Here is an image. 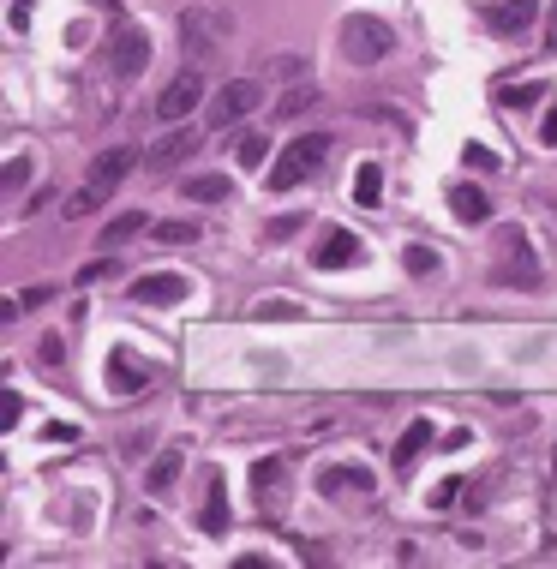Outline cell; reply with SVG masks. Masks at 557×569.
Masks as SVG:
<instances>
[{"label":"cell","instance_id":"obj_27","mask_svg":"<svg viewBox=\"0 0 557 569\" xmlns=\"http://www.w3.org/2000/svg\"><path fill=\"white\" fill-rule=\"evenodd\" d=\"M312 102H318V90H312V84H294V90H282L276 114H300V108H312Z\"/></svg>","mask_w":557,"mask_h":569},{"label":"cell","instance_id":"obj_21","mask_svg":"<svg viewBox=\"0 0 557 569\" xmlns=\"http://www.w3.org/2000/svg\"><path fill=\"white\" fill-rule=\"evenodd\" d=\"M378 192H384V162H360V174H354V198L372 210V204H378Z\"/></svg>","mask_w":557,"mask_h":569},{"label":"cell","instance_id":"obj_24","mask_svg":"<svg viewBox=\"0 0 557 569\" xmlns=\"http://www.w3.org/2000/svg\"><path fill=\"white\" fill-rule=\"evenodd\" d=\"M264 156H270V138H264V132H240V138H234V162H240V168H246V162H264Z\"/></svg>","mask_w":557,"mask_h":569},{"label":"cell","instance_id":"obj_18","mask_svg":"<svg viewBox=\"0 0 557 569\" xmlns=\"http://www.w3.org/2000/svg\"><path fill=\"white\" fill-rule=\"evenodd\" d=\"M426 444H432V420H414V426L402 432V444H396V468L408 474V468H414V462L426 456Z\"/></svg>","mask_w":557,"mask_h":569},{"label":"cell","instance_id":"obj_5","mask_svg":"<svg viewBox=\"0 0 557 569\" xmlns=\"http://www.w3.org/2000/svg\"><path fill=\"white\" fill-rule=\"evenodd\" d=\"M204 90H210V84H204V72H198V66H186V72L156 96V120H162V126H180V120L204 102Z\"/></svg>","mask_w":557,"mask_h":569},{"label":"cell","instance_id":"obj_11","mask_svg":"<svg viewBox=\"0 0 557 569\" xmlns=\"http://www.w3.org/2000/svg\"><path fill=\"white\" fill-rule=\"evenodd\" d=\"M132 162H138V156H132V150H102V156H96V168H90V180H84V186H90V192H102V198H108V192H114V186H120V180H126V174H132Z\"/></svg>","mask_w":557,"mask_h":569},{"label":"cell","instance_id":"obj_12","mask_svg":"<svg viewBox=\"0 0 557 569\" xmlns=\"http://www.w3.org/2000/svg\"><path fill=\"white\" fill-rule=\"evenodd\" d=\"M150 384H156L150 366H132L126 354H108V390H114V396H144Z\"/></svg>","mask_w":557,"mask_h":569},{"label":"cell","instance_id":"obj_2","mask_svg":"<svg viewBox=\"0 0 557 569\" xmlns=\"http://www.w3.org/2000/svg\"><path fill=\"white\" fill-rule=\"evenodd\" d=\"M324 156H330V132H306V138H294V144L276 156V168H270V192H294V186H306V180L318 174Z\"/></svg>","mask_w":557,"mask_h":569},{"label":"cell","instance_id":"obj_3","mask_svg":"<svg viewBox=\"0 0 557 569\" xmlns=\"http://www.w3.org/2000/svg\"><path fill=\"white\" fill-rule=\"evenodd\" d=\"M390 48H396V30H390L384 18L354 12V18L342 24V54H348V66H378Z\"/></svg>","mask_w":557,"mask_h":569},{"label":"cell","instance_id":"obj_30","mask_svg":"<svg viewBox=\"0 0 557 569\" xmlns=\"http://www.w3.org/2000/svg\"><path fill=\"white\" fill-rule=\"evenodd\" d=\"M18 414H24V402H18V396H12V390H6V396H0V426H6V432H12V426H18Z\"/></svg>","mask_w":557,"mask_h":569},{"label":"cell","instance_id":"obj_22","mask_svg":"<svg viewBox=\"0 0 557 569\" xmlns=\"http://www.w3.org/2000/svg\"><path fill=\"white\" fill-rule=\"evenodd\" d=\"M402 264H408V276H438V246H426V240H414V246L402 252Z\"/></svg>","mask_w":557,"mask_h":569},{"label":"cell","instance_id":"obj_8","mask_svg":"<svg viewBox=\"0 0 557 569\" xmlns=\"http://www.w3.org/2000/svg\"><path fill=\"white\" fill-rule=\"evenodd\" d=\"M186 294H192V282L174 276V270H156V276H138L132 282V306H180Z\"/></svg>","mask_w":557,"mask_h":569},{"label":"cell","instance_id":"obj_31","mask_svg":"<svg viewBox=\"0 0 557 569\" xmlns=\"http://www.w3.org/2000/svg\"><path fill=\"white\" fill-rule=\"evenodd\" d=\"M462 156H468V162H474V168H498V150H486V144H468V150H462Z\"/></svg>","mask_w":557,"mask_h":569},{"label":"cell","instance_id":"obj_35","mask_svg":"<svg viewBox=\"0 0 557 569\" xmlns=\"http://www.w3.org/2000/svg\"><path fill=\"white\" fill-rule=\"evenodd\" d=\"M456 492H462V480H444V486L432 492V504H438V510H450V504H456Z\"/></svg>","mask_w":557,"mask_h":569},{"label":"cell","instance_id":"obj_6","mask_svg":"<svg viewBox=\"0 0 557 569\" xmlns=\"http://www.w3.org/2000/svg\"><path fill=\"white\" fill-rule=\"evenodd\" d=\"M108 66H114L120 78H138V72L150 66V30L114 24V36H108Z\"/></svg>","mask_w":557,"mask_h":569},{"label":"cell","instance_id":"obj_23","mask_svg":"<svg viewBox=\"0 0 557 569\" xmlns=\"http://www.w3.org/2000/svg\"><path fill=\"white\" fill-rule=\"evenodd\" d=\"M228 522H234L228 498H222V486H210V504H204V534H228Z\"/></svg>","mask_w":557,"mask_h":569},{"label":"cell","instance_id":"obj_36","mask_svg":"<svg viewBox=\"0 0 557 569\" xmlns=\"http://www.w3.org/2000/svg\"><path fill=\"white\" fill-rule=\"evenodd\" d=\"M18 300H24V312H30V306H48V300H54V288H24Z\"/></svg>","mask_w":557,"mask_h":569},{"label":"cell","instance_id":"obj_9","mask_svg":"<svg viewBox=\"0 0 557 569\" xmlns=\"http://www.w3.org/2000/svg\"><path fill=\"white\" fill-rule=\"evenodd\" d=\"M360 252H366V246H360V234H354V228H330V234L318 240L312 264H318V270H354V264H360Z\"/></svg>","mask_w":557,"mask_h":569},{"label":"cell","instance_id":"obj_16","mask_svg":"<svg viewBox=\"0 0 557 569\" xmlns=\"http://www.w3.org/2000/svg\"><path fill=\"white\" fill-rule=\"evenodd\" d=\"M186 198H192V204H228V198H234V180H228V174H192V180H186Z\"/></svg>","mask_w":557,"mask_h":569},{"label":"cell","instance_id":"obj_29","mask_svg":"<svg viewBox=\"0 0 557 569\" xmlns=\"http://www.w3.org/2000/svg\"><path fill=\"white\" fill-rule=\"evenodd\" d=\"M540 96H546L540 84H516V90H504V102H510V108H534Z\"/></svg>","mask_w":557,"mask_h":569},{"label":"cell","instance_id":"obj_33","mask_svg":"<svg viewBox=\"0 0 557 569\" xmlns=\"http://www.w3.org/2000/svg\"><path fill=\"white\" fill-rule=\"evenodd\" d=\"M540 144H546V150H557V102L546 108V120H540Z\"/></svg>","mask_w":557,"mask_h":569},{"label":"cell","instance_id":"obj_38","mask_svg":"<svg viewBox=\"0 0 557 569\" xmlns=\"http://www.w3.org/2000/svg\"><path fill=\"white\" fill-rule=\"evenodd\" d=\"M30 24V0H12V30H24Z\"/></svg>","mask_w":557,"mask_h":569},{"label":"cell","instance_id":"obj_20","mask_svg":"<svg viewBox=\"0 0 557 569\" xmlns=\"http://www.w3.org/2000/svg\"><path fill=\"white\" fill-rule=\"evenodd\" d=\"M282 480H288V456H264V462L252 468V492H258V498H270Z\"/></svg>","mask_w":557,"mask_h":569},{"label":"cell","instance_id":"obj_4","mask_svg":"<svg viewBox=\"0 0 557 569\" xmlns=\"http://www.w3.org/2000/svg\"><path fill=\"white\" fill-rule=\"evenodd\" d=\"M258 102H264V84H258V78H228V84L210 96V126L228 132V126H240Z\"/></svg>","mask_w":557,"mask_h":569},{"label":"cell","instance_id":"obj_32","mask_svg":"<svg viewBox=\"0 0 557 569\" xmlns=\"http://www.w3.org/2000/svg\"><path fill=\"white\" fill-rule=\"evenodd\" d=\"M24 180H30V162H24V156H18V162H12V168H6V192H24Z\"/></svg>","mask_w":557,"mask_h":569},{"label":"cell","instance_id":"obj_14","mask_svg":"<svg viewBox=\"0 0 557 569\" xmlns=\"http://www.w3.org/2000/svg\"><path fill=\"white\" fill-rule=\"evenodd\" d=\"M144 228H150V216H144V210H120L114 222H102V234H96V246H102V252H114V246H126L132 234H144Z\"/></svg>","mask_w":557,"mask_h":569},{"label":"cell","instance_id":"obj_34","mask_svg":"<svg viewBox=\"0 0 557 569\" xmlns=\"http://www.w3.org/2000/svg\"><path fill=\"white\" fill-rule=\"evenodd\" d=\"M36 360H42V366H60L66 354H60V342H54V336H42V348H36Z\"/></svg>","mask_w":557,"mask_h":569},{"label":"cell","instance_id":"obj_1","mask_svg":"<svg viewBox=\"0 0 557 569\" xmlns=\"http://www.w3.org/2000/svg\"><path fill=\"white\" fill-rule=\"evenodd\" d=\"M228 36H234V18L228 12H216V6H186L180 12V42H186V60L192 66H204L210 54H222Z\"/></svg>","mask_w":557,"mask_h":569},{"label":"cell","instance_id":"obj_25","mask_svg":"<svg viewBox=\"0 0 557 569\" xmlns=\"http://www.w3.org/2000/svg\"><path fill=\"white\" fill-rule=\"evenodd\" d=\"M150 234L162 246H186V240H198V222H150Z\"/></svg>","mask_w":557,"mask_h":569},{"label":"cell","instance_id":"obj_10","mask_svg":"<svg viewBox=\"0 0 557 569\" xmlns=\"http://www.w3.org/2000/svg\"><path fill=\"white\" fill-rule=\"evenodd\" d=\"M534 12H540V0H498V6H486V24H492V36H528Z\"/></svg>","mask_w":557,"mask_h":569},{"label":"cell","instance_id":"obj_37","mask_svg":"<svg viewBox=\"0 0 557 569\" xmlns=\"http://www.w3.org/2000/svg\"><path fill=\"white\" fill-rule=\"evenodd\" d=\"M294 228H300V216H276V222H270V240H282V234H294Z\"/></svg>","mask_w":557,"mask_h":569},{"label":"cell","instance_id":"obj_7","mask_svg":"<svg viewBox=\"0 0 557 569\" xmlns=\"http://www.w3.org/2000/svg\"><path fill=\"white\" fill-rule=\"evenodd\" d=\"M198 144H204V132H198V126H174L168 138H156V144L144 150V168H174V162H192V156H198Z\"/></svg>","mask_w":557,"mask_h":569},{"label":"cell","instance_id":"obj_19","mask_svg":"<svg viewBox=\"0 0 557 569\" xmlns=\"http://www.w3.org/2000/svg\"><path fill=\"white\" fill-rule=\"evenodd\" d=\"M492 282H504V288H534V282H540L534 252H522V264H498V270H492Z\"/></svg>","mask_w":557,"mask_h":569},{"label":"cell","instance_id":"obj_28","mask_svg":"<svg viewBox=\"0 0 557 569\" xmlns=\"http://www.w3.org/2000/svg\"><path fill=\"white\" fill-rule=\"evenodd\" d=\"M96 204H102V192H90V186H84V192H72V198H66V216L78 222V216H90Z\"/></svg>","mask_w":557,"mask_h":569},{"label":"cell","instance_id":"obj_17","mask_svg":"<svg viewBox=\"0 0 557 569\" xmlns=\"http://www.w3.org/2000/svg\"><path fill=\"white\" fill-rule=\"evenodd\" d=\"M180 462H186L180 450H162V456L150 462V474H144V492H150V498H168V486L180 480Z\"/></svg>","mask_w":557,"mask_h":569},{"label":"cell","instance_id":"obj_15","mask_svg":"<svg viewBox=\"0 0 557 569\" xmlns=\"http://www.w3.org/2000/svg\"><path fill=\"white\" fill-rule=\"evenodd\" d=\"M372 486H378V480H372L366 468H324V474H318V492H324V498H336V492H372Z\"/></svg>","mask_w":557,"mask_h":569},{"label":"cell","instance_id":"obj_13","mask_svg":"<svg viewBox=\"0 0 557 569\" xmlns=\"http://www.w3.org/2000/svg\"><path fill=\"white\" fill-rule=\"evenodd\" d=\"M450 210H456V222H462V228L492 222V198H486L480 186H450Z\"/></svg>","mask_w":557,"mask_h":569},{"label":"cell","instance_id":"obj_26","mask_svg":"<svg viewBox=\"0 0 557 569\" xmlns=\"http://www.w3.org/2000/svg\"><path fill=\"white\" fill-rule=\"evenodd\" d=\"M252 318H264V324H276V318H300V300H282V294H276V300H258Z\"/></svg>","mask_w":557,"mask_h":569}]
</instances>
